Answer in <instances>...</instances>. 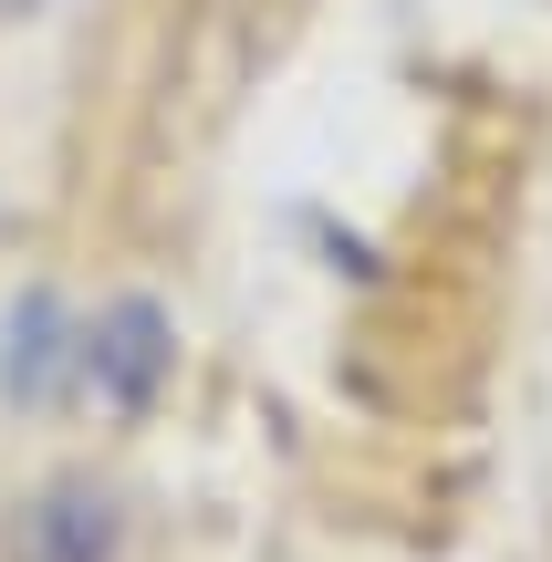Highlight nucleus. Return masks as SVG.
<instances>
[{
    "label": "nucleus",
    "mask_w": 552,
    "mask_h": 562,
    "mask_svg": "<svg viewBox=\"0 0 552 562\" xmlns=\"http://www.w3.org/2000/svg\"><path fill=\"white\" fill-rule=\"evenodd\" d=\"M303 21H313V0H188L178 42H167V74H157V125H146V146H157V157H199V146L240 115V94L292 53Z\"/></svg>",
    "instance_id": "1"
},
{
    "label": "nucleus",
    "mask_w": 552,
    "mask_h": 562,
    "mask_svg": "<svg viewBox=\"0 0 552 562\" xmlns=\"http://www.w3.org/2000/svg\"><path fill=\"white\" fill-rule=\"evenodd\" d=\"M104 552H115V521L94 490H53L21 510V562H104Z\"/></svg>",
    "instance_id": "2"
}]
</instances>
